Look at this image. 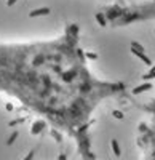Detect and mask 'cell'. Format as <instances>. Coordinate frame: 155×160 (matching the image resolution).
Segmentation results:
<instances>
[{"label":"cell","mask_w":155,"mask_h":160,"mask_svg":"<svg viewBox=\"0 0 155 160\" xmlns=\"http://www.w3.org/2000/svg\"><path fill=\"white\" fill-rule=\"evenodd\" d=\"M125 93L123 82L93 71L77 22L50 37L0 40V96L72 142L80 160H98L93 144L96 112Z\"/></svg>","instance_id":"obj_1"},{"label":"cell","mask_w":155,"mask_h":160,"mask_svg":"<svg viewBox=\"0 0 155 160\" xmlns=\"http://www.w3.org/2000/svg\"><path fill=\"white\" fill-rule=\"evenodd\" d=\"M101 24L109 28H128L155 21V0L139 3H115L98 13Z\"/></svg>","instance_id":"obj_2"},{"label":"cell","mask_w":155,"mask_h":160,"mask_svg":"<svg viewBox=\"0 0 155 160\" xmlns=\"http://www.w3.org/2000/svg\"><path fill=\"white\" fill-rule=\"evenodd\" d=\"M143 114L136 138L139 160H155V95L144 104Z\"/></svg>","instance_id":"obj_3"}]
</instances>
